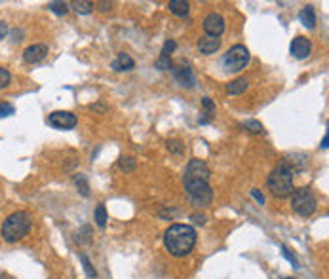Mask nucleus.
Segmentation results:
<instances>
[{
    "mask_svg": "<svg viewBox=\"0 0 329 279\" xmlns=\"http://www.w3.org/2000/svg\"><path fill=\"white\" fill-rule=\"evenodd\" d=\"M252 196L255 198V200H257V203H265V196L261 194L257 188H253V190H252Z\"/></svg>",
    "mask_w": 329,
    "mask_h": 279,
    "instance_id": "2f4dec72",
    "label": "nucleus"
},
{
    "mask_svg": "<svg viewBox=\"0 0 329 279\" xmlns=\"http://www.w3.org/2000/svg\"><path fill=\"white\" fill-rule=\"evenodd\" d=\"M80 262H82V266H84V271H86L88 277H96L97 271L94 270V266H92V262H90V258H88L86 254H80Z\"/></svg>",
    "mask_w": 329,
    "mask_h": 279,
    "instance_id": "393cba45",
    "label": "nucleus"
},
{
    "mask_svg": "<svg viewBox=\"0 0 329 279\" xmlns=\"http://www.w3.org/2000/svg\"><path fill=\"white\" fill-rule=\"evenodd\" d=\"M31 228H33V217L27 211H16L8 215L6 220L2 222L0 236L6 243H16L29 236Z\"/></svg>",
    "mask_w": 329,
    "mask_h": 279,
    "instance_id": "f03ea898",
    "label": "nucleus"
},
{
    "mask_svg": "<svg viewBox=\"0 0 329 279\" xmlns=\"http://www.w3.org/2000/svg\"><path fill=\"white\" fill-rule=\"evenodd\" d=\"M133 67H135V61L131 59L128 53H120V55H118V59L113 61V70H116V72H122V70H131Z\"/></svg>",
    "mask_w": 329,
    "mask_h": 279,
    "instance_id": "4468645a",
    "label": "nucleus"
},
{
    "mask_svg": "<svg viewBox=\"0 0 329 279\" xmlns=\"http://www.w3.org/2000/svg\"><path fill=\"white\" fill-rule=\"evenodd\" d=\"M202 107H204V112H202V114H206V116L200 118V124H208L209 120L215 116V103L211 101L209 97H204V99H202Z\"/></svg>",
    "mask_w": 329,
    "mask_h": 279,
    "instance_id": "f3484780",
    "label": "nucleus"
},
{
    "mask_svg": "<svg viewBox=\"0 0 329 279\" xmlns=\"http://www.w3.org/2000/svg\"><path fill=\"white\" fill-rule=\"evenodd\" d=\"M291 207L301 217H310L318 207V200L310 188H293L291 192Z\"/></svg>",
    "mask_w": 329,
    "mask_h": 279,
    "instance_id": "39448f33",
    "label": "nucleus"
},
{
    "mask_svg": "<svg viewBox=\"0 0 329 279\" xmlns=\"http://www.w3.org/2000/svg\"><path fill=\"white\" fill-rule=\"evenodd\" d=\"M72 8L76 10L78 14H84V16H88V14H92V12H94V4H92V2H84V0H80V2H74V4H72Z\"/></svg>",
    "mask_w": 329,
    "mask_h": 279,
    "instance_id": "aec40b11",
    "label": "nucleus"
},
{
    "mask_svg": "<svg viewBox=\"0 0 329 279\" xmlns=\"http://www.w3.org/2000/svg\"><path fill=\"white\" fill-rule=\"evenodd\" d=\"M189 8H191V6H189V2H185V0H172V2H170V12L179 17L187 16V14H189Z\"/></svg>",
    "mask_w": 329,
    "mask_h": 279,
    "instance_id": "a211bd4d",
    "label": "nucleus"
},
{
    "mask_svg": "<svg viewBox=\"0 0 329 279\" xmlns=\"http://www.w3.org/2000/svg\"><path fill=\"white\" fill-rule=\"evenodd\" d=\"M174 76L179 84L187 85V87H194V84H196V78H194V74H192L191 67H175Z\"/></svg>",
    "mask_w": 329,
    "mask_h": 279,
    "instance_id": "ddd939ff",
    "label": "nucleus"
},
{
    "mask_svg": "<svg viewBox=\"0 0 329 279\" xmlns=\"http://www.w3.org/2000/svg\"><path fill=\"white\" fill-rule=\"evenodd\" d=\"M48 8L52 10L53 14H57V16H65L69 12V6L65 2H48Z\"/></svg>",
    "mask_w": 329,
    "mask_h": 279,
    "instance_id": "4be33fe9",
    "label": "nucleus"
},
{
    "mask_svg": "<svg viewBox=\"0 0 329 279\" xmlns=\"http://www.w3.org/2000/svg\"><path fill=\"white\" fill-rule=\"evenodd\" d=\"M46 55H48V46H46V44H33V46H29V48L23 51V59H25V63H29V65L40 63V61L46 59Z\"/></svg>",
    "mask_w": 329,
    "mask_h": 279,
    "instance_id": "9d476101",
    "label": "nucleus"
},
{
    "mask_svg": "<svg viewBox=\"0 0 329 279\" xmlns=\"http://www.w3.org/2000/svg\"><path fill=\"white\" fill-rule=\"evenodd\" d=\"M282 253H284V256H286L287 260H289V262L293 264V268H299V262H297V258H295L293 254L289 253V251H287L286 247H282Z\"/></svg>",
    "mask_w": 329,
    "mask_h": 279,
    "instance_id": "7c9ffc66",
    "label": "nucleus"
},
{
    "mask_svg": "<svg viewBox=\"0 0 329 279\" xmlns=\"http://www.w3.org/2000/svg\"><path fill=\"white\" fill-rule=\"evenodd\" d=\"M242 127H245V129L252 131V133H263V131H265L263 124L257 122V120H245V122H242Z\"/></svg>",
    "mask_w": 329,
    "mask_h": 279,
    "instance_id": "6ab92c4d",
    "label": "nucleus"
},
{
    "mask_svg": "<svg viewBox=\"0 0 329 279\" xmlns=\"http://www.w3.org/2000/svg\"><path fill=\"white\" fill-rule=\"evenodd\" d=\"M248 80L245 78H236V80H232V82H228L226 84V93H230V95H240V93H243L245 89H248Z\"/></svg>",
    "mask_w": 329,
    "mask_h": 279,
    "instance_id": "dca6fc26",
    "label": "nucleus"
},
{
    "mask_svg": "<svg viewBox=\"0 0 329 279\" xmlns=\"http://www.w3.org/2000/svg\"><path fill=\"white\" fill-rule=\"evenodd\" d=\"M10 84H12V74L8 72V68L0 67V91L6 89Z\"/></svg>",
    "mask_w": 329,
    "mask_h": 279,
    "instance_id": "a878e982",
    "label": "nucleus"
},
{
    "mask_svg": "<svg viewBox=\"0 0 329 279\" xmlns=\"http://www.w3.org/2000/svg\"><path fill=\"white\" fill-rule=\"evenodd\" d=\"M164 245L174 256H187L196 245V230L189 224H172L164 234Z\"/></svg>",
    "mask_w": 329,
    "mask_h": 279,
    "instance_id": "f257e3e1",
    "label": "nucleus"
},
{
    "mask_svg": "<svg viewBox=\"0 0 329 279\" xmlns=\"http://www.w3.org/2000/svg\"><path fill=\"white\" fill-rule=\"evenodd\" d=\"M204 31L208 36H221V34L225 33V17L221 16V14H208V16L204 17Z\"/></svg>",
    "mask_w": 329,
    "mask_h": 279,
    "instance_id": "6e6552de",
    "label": "nucleus"
},
{
    "mask_svg": "<svg viewBox=\"0 0 329 279\" xmlns=\"http://www.w3.org/2000/svg\"><path fill=\"white\" fill-rule=\"evenodd\" d=\"M90 109H92V110H101V112H105V110H107V107H103V105H92Z\"/></svg>",
    "mask_w": 329,
    "mask_h": 279,
    "instance_id": "c9c22d12",
    "label": "nucleus"
},
{
    "mask_svg": "<svg viewBox=\"0 0 329 279\" xmlns=\"http://www.w3.org/2000/svg\"><path fill=\"white\" fill-rule=\"evenodd\" d=\"M96 224L99 228H103L107 224V211H105V205H97L96 209Z\"/></svg>",
    "mask_w": 329,
    "mask_h": 279,
    "instance_id": "b1692460",
    "label": "nucleus"
},
{
    "mask_svg": "<svg viewBox=\"0 0 329 279\" xmlns=\"http://www.w3.org/2000/svg\"><path fill=\"white\" fill-rule=\"evenodd\" d=\"M183 180H185V192L196 207H206L211 203L213 190L208 184V180H200V178H183Z\"/></svg>",
    "mask_w": 329,
    "mask_h": 279,
    "instance_id": "20e7f679",
    "label": "nucleus"
},
{
    "mask_svg": "<svg viewBox=\"0 0 329 279\" xmlns=\"http://www.w3.org/2000/svg\"><path fill=\"white\" fill-rule=\"evenodd\" d=\"M248 63H250V50L242 44L232 46L223 57V67L228 72H240L242 68H245Z\"/></svg>",
    "mask_w": 329,
    "mask_h": 279,
    "instance_id": "423d86ee",
    "label": "nucleus"
},
{
    "mask_svg": "<svg viewBox=\"0 0 329 279\" xmlns=\"http://www.w3.org/2000/svg\"><path fill=\"white\" fill-rule=\"evenodd\" d=\"M299 19H301V23H303L306 29H314V25H316V12H314V8H312V6H304V8L301 10Z\"/></svg>",
    "mask_w": 329,
    "mask_h": 279,
    "instance_id": "2eb2a0df",
    "label": "nucleus"
},
{
    "mask_svg": "<svg viewBox=\"0 0 329 279\" xmlns=\"http://www.w3.org/2000/svg\"><path fill=\"white\" fill-rule=\"evenodd\" d=\"M183 178H200V180H208L209 178V167L202 160H191L187 169H185V177Z\"/></svg>",
    "mask_w": 329,
    "mask_h": 279,
    "instance_id": "1a4fd4ad",
    "label": "nucleus"
},
{
    "mask_svg": "<svg viewBox=\"0 0 329 279\" xmlns=\"http://www.w3.org/2000/svg\"><path fill=\"white\" fill-rule=\"evenodd\" d=\"M168 150L174 154H183L187 150V146L181 143V141H177V139H172V141H168Z\"/></svg>",
    "mask_w": 329,
    "mask_h": 279,
    "instance_id": "5701e85b",
    "label": "nucleus"
},
{
    "mask_svg": "<svg viewBox=\"0 0 329 279\" xmlns=\"http://www.w3.org/2000/svg\"><path fill=\"white\" fill-rule=\"evenodd\" d=\"M221 48V38H217V36H202L198 40V50L200 53H204V55H211V53H215L217 50Z\"/></svg>",
    "mask_w": 329,
    "mask_h": 279,
    "instance_id": "f8f14e48",
    "label": "nucleus"
},
{
    "mask_svg": "<svg viewBox=\"0 0 329 279\" xmlns=\"http://www.w3.org/2000/svg\"><path fill=\"white\" fill-rule=\"evenodd\" d=\"M284 279H295V277H284Z\"/></svg>",
    "mask_w": 329,
    "mask_h": 279,
    "instance_id": "4c0bfd02",
    "label": "nucleus"
},
{
    "mask_svg": "<svg viewBox=\"0 0 329 279\" xmlns=\"http://www.w3.org/2000/svg\"><path fill=\"white\" fill-rule=\"evenodd\" d=\"M135 165H137V161H135V158H131V156L120 158V161H118V167H120L122 171H133L135 169Z\"/></svg>",
    "mask_w": 329,
    "mask_h": 279,
    "instance_id": "412c9836",
    "label": "nucleus"
},
{
    "mask_svg": "<svg viewBox=\"0 0 329 279\" xmlns=\"http://www.w3.org/2000/svg\"><path fill=\"white\" fill-rule=\"evenodd\" d=\"M97 6L101 12H109V10L113 8V2H97Z\"/></svg>",
    "mask_w": 329,
    "mask_h": 279,
    "instance_id": "473e14b6",
    "label": "nucleus"
},
{
    "mask_svg": "<svg viewBox=\"0 0 329 279\" xmlns=\"http://www.w3.org/2000/svg\"><path fill=\"white\" fill-rule=\"evenodd\" d=\"M327 143H329V135L325 133V137H323V143H321V148H327Z\"/></svg>",
    "mask_w": 329,
    "mask_h": 279,
    "instance_id": "e433bc0d",
    "label": "nucleus"
},
{
    "mask_svg": "<svg viewBox=\"0 0 329 279\" xmlns=\"http://www.w3.org/2000/svg\"><path fill=\"white\" fill-rule=\"evenodd\" d=\"M267 184H269V190L274 198L286 200L291 196V192H293V171L289 169L286 161H280L272 169V173L267 178Z\"/></svg>",
    "mask_w": 329,
    "mask_h": 279,
    "instance_id": "7ed1b4c3",
    "label": "nucleus"
},
{
    "mask_svg": "<svg viewBox=\"0 0 329 279\" xmlns=\"http://www.w3.org/2000/svg\"><path fill=\"white\" fill-rule=\"evenodd\" d=\"M177 48V44L174 42V40H168V42L164 44V48H162V57H170V53Z\"/></svg>",
    "mask_w": 329,
    "mask_h": 279,
    "instance_id": "cd10ccee",
    "label": "nucleus"
},
{
    "mask_svg": "<svg viewBox=\"0 0 329 279\" xmlns=\"http://www.w3.org/2000/svg\"><path fill=\"white\" fill-rule=\"evenodd\" d=\"M289 50H291V55H293L295 59H306L312 51V44L308 38L297 36L293 42H291V48H289Z\"/></svg>",
    "mask_w": 329,
    "mask_h": 279,
    "instance_id": "9b49d317",
    "label": "nucleus"
},
{
    "mask_svg": "<svg viewBox=\"0 0 329 279\" xmlns=\"http://www.w3.org/2000/svg\"><path fill=\"white\" fill-rule=\"evenodd\" d=\"M156 68L166 70V68H174V67H172V61H170V57H162V55H160V59L156 61Z\"/></svg>",
    "mask_w": 329,
    "mask_h": 279,
    "instance_id": "c85d7f7f",
    "label": "nucleus"
},
{
    "mask_svg": "<svg viewBox=\"0 0 329 279\" xmlns=\"http://www.w3.org/2000/svg\"><path fill=\"white\" fill-rule=\"evenodd\" d=\"M16 112V107L12 103H0V118H6V116H12Z\"/></svg>",
    "mask_w": 329,
    "mask_h": 279,
    "instance_id": "bb28decb",
    "label": "nucleus"
},
{
    "mask_svg": "<svg viewBox=\"0 0 329 279\" xmlns=\"http://www.w3.org/2000/svg\"><path fill=\"white\" fill-rule=\"evenodd\" d=\"M192 220L198 222V224H204V222H206V217H204V215H192Z\"/></svg>",
    "mask_w": 329,
    "mask_h": 279,
    "instance_id": "f704fd0d",
    "label": "nucleus"
},
{
    "mask_svg": "<svg viewBox=\"0 0 329 279\" xmlns=\"http://www.w3.org/2000/svg\"><path fill=\"white\" fill-rule=\"evenodd\" d=\"M76 186H80V192H82V196L90 194V192H88V184H86V180H84V177H80V175H78V177H76Z\"/></svg>",
    "mask_w": 329,
    "mask_h": 279,
    "instance_id": "c756f323",
    "label": "nucleus"
},
{
    "mask_svg": "<svg viewBox=\"0 0 329 279\" xmlns=\"http://www.w3.org/2000/svg\"><path fill=\"white\" fill-rule=\"evenodd\" d=\"M48 124L55 129H72L78 124L76 116L67 110H55L48 116Z\"/></svg>",
    "mask_w": 329,
    "mask_h": 279,
    "instance_id": "0eeeda50",
    "label": "nucleus"
},
{
    "mask_svg": "<svg viewBox=\"0 0 329 279\" xmlns=\"http://www.w3.org/2000/svg\"><path fill=\"white\" fill-rule=\"evenodd\" d=\"M6 34H8V25H6L4 21H0V40H2Z\"/></svg>",
    "mask_w": 329,
    "mask_h": 279,
    "instance_id": "72a5a7b5",
    "label": "nucleus"
}]
</instances>
